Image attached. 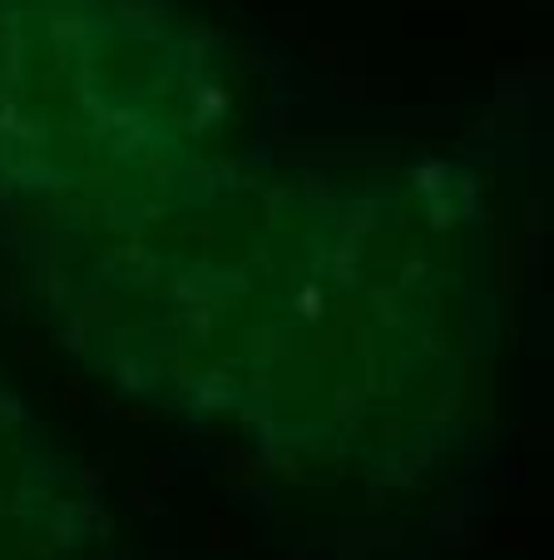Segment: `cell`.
<instances>
[{
  "mask_svg": "<svg viewBox=\"0 0 554 560\" xmlns=\"http://www.w3.org/2000/svg\"><path fill=\"white\" fill-rule=\"evenodd\" d=\"M307 174L228 154L15 219L25 298L99 382L184 422L233 427L303 223Z\"/></svg>",
  "mask_w": 554,
  "mask_h": 560,
  "instance_id": "obj_2",
  "label": "cell"
},
{
  "mask_svg": "<svg viewBox=\"0 0 554 560\" xmlns=\"http://www.w3.org/2000/svg\"><path fill=\"white\" fill-rule=\"evenodd\" d=\"M233 70L174 0H0V209L139 189L223 154Z\"/></svg>",
  "mask_w": 554,
  "mask_h": 560,
  "instance_id": "obj_3",
  "label": "cell"
},
{
  "mask_svg": "<svg viewBox=\"0 0 554 560\" xmlns=\"http://www.w3.org/2000/svg\"><path fill=\"white\" fill-rule=\"evenodd\" d=\"M491 273L456 170L307 174L238 432L307 471L416 481L475 422Z\"/></svg>",
  "mask_w": 554,
  "mask_h": 560,
  "instance_id": "obj_1",
  "label": "cell"
},
{
  "mask_svg": "<svg viewBox=\"0 0 554 560\" xmlns=\"http://www.w3.org/2000/svg\"><path fill=\"white\" fill-rule=\"evenodd\" d=\"M105 511L84 466L0 377V560H84Z\"/></svg>",
  "mask_w": 554,
  "mask_h": 560,
  "instance_id": "obj_4",
  "label": "cell"
}]
</instances>
